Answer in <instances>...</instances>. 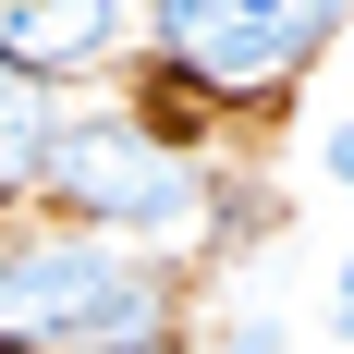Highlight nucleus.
Wrapping results in <instances>:
<instances>
[{
  "label": "nucleus",
  "mask_w": 354,
  "mask_h": 354,
  "mask_svg": "<svg viewBox=\"0 0 354 354\" xmlns=\"http://www.w3.org/2000/svg\"><path fill=\"white\" fill-rule=\"evenodd\" d=\"M208 354H293V342H281V330H269V318H245V330H232V342H208Z\"/></svg>",
  "instance_id": "nucleus-8"
},
{
  "label": "nucleus",
  "mask_w": 354,
  "mask_h": 354,
  "mask_svg": "<svg viewBox=\"0 0 354 354\" xmlns=\"http://www.w3.org/2000/svg\"><path fill=\"white\" fill-rule=\"evenodd\" d=\"M318 159H330V183H342V196H354V110H342V122H330V147H318Z\"/></svg>",
  "instance_id": "nucleus-7"
},
{
  "label": "nucleus",
  "mask_w": 354,
  "mask_h": 354,
  "mask_svg": "<svg viewBox=\"0 0 354 354\" xmlns=\"http://www.w3.org/2000/svg\"><path fill=\"white\" fill-rule=\"evenodd\" d=\"M62 135H73V122H62V98H49L25 62H0V196L49 171V147H62Z\"/></svg>",
  "instance_id": "nucleus-5"
},
{
  "label": "nucleus",
  "mask_w": 354,
  "mask_h": 354,
  "mask_svg": "<svg viewBox=\"0 0 354 354\" xmlns=\"http://www.w3.org/2000/svg\"><path fill=\"white\" fill-rule=\"evenodd\" d=\"M122 37H135V12H110V0H0V62H25L37 86L98 73Z\"/></svg>",
  "instance_id": "nucleus-4"
},
{
  "label": "nucleus",
  "mask_w": 354,
  "mask_h": 354,
  "mask_svg": "<svg viewBox=\"0 0 354 354\" xmlns=\"http://www.w3.org/2000/svg\"><path fill=\"white\" fill-rule=\"evenodd\" d=\"M330 342L354 354V245H342V269H330Z\"/></svg>",
  "instance_id": "nucleus-6"
},
{
  "label": "nucleus",
  "mask_w": 354,
  "mask_h": 354,
  "mask_svg": "<svg viewBox=\"0 0 354 354\" xmlns=\"http://www.w3.org/2000/svg\"><path fill=\"white\" fill-rule=\"evenodd\" d=\"M171 281V257L86 232V220H12L0 232V354H86L122 330L147 293Z\"/></svg>",
  "instance_id": "nucleus-1"
},
{
  "label": "nucleus",
  "mask_w": 354,
  "mask_h": 354,
  "mask_svg": "<svg viewBox=\"0 0 354 354\" xmlns=\"http://www.w3.org/2000/svg\"><path fill=\"white\" fill-rule=\"evenodd\" d=\"M330 37H342L330 0H159L147 12V49L196 98H281Z\"/></svg>",
  "instance_id": "nucleus-3"
},
{
  "label": "nucleus",
  "mask_w": 354,
  "mask_h": 354,
  "mask_svg": "<svg viewBox=\"0 0 354 354\" xmlns=\"http://www.w3.org/2000/svg\"><path fill=\"white\" fill-rule=\"evenodd\" d=\"M37 196H49V220H86V232H122V245H171L183 220L208 208V183H196V159H183L171 135H147V122H122V110H86L62 147H49V171H37Z\"/></svg>",
  "instance_id": "nucleus-2"
}]
</instances>
